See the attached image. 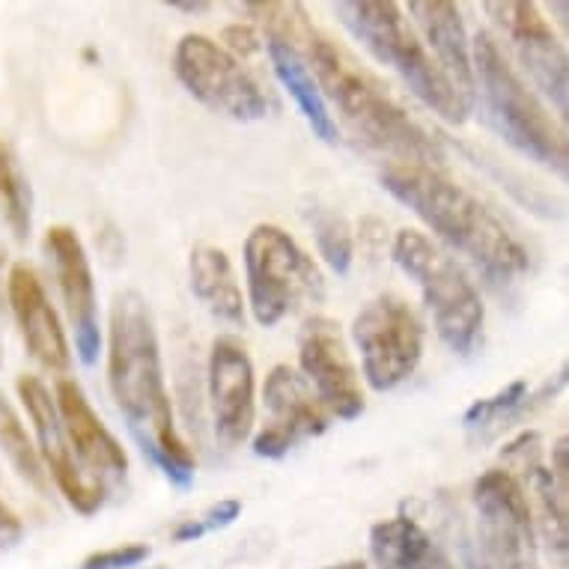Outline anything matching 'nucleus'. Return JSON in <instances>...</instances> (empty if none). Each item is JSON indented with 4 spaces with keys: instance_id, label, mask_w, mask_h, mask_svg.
Wrapping results in <instances>:
<instances>
[{
    "instance_id": "23",
    "label": "nucleus",
    "mask_w": 569,
    "mask_h": 569,
    "mask_svg": "<svg viewBox=\"0 0 569 569\" xmlns=\"http://www.w3.org/2000/svg\"><path fill=\"white\" fill-rule=\"evenodd\" d=\"M266 54L271 60V69H274V76L283 84V90L296 99L299 104L301 117L308 120L310 131L317 134L319 140H326V143H337L340 140V131H337V122L331 117L326 104V96L319 93L317 81L310 76V69L305 66L292 48L280 46V42H266Z\"/></svg>"
},
{
    "instance_id": "7",
    "label": "nucleus",
    "mask_w": 569,
    "mask_h": 569,
    "mask_svg": "<svg viewBox=\"0 0 569 569\" xmlns=\"http://www.w3.org/2000/svg\"><path fill=\"white\" fill-rule=\"evenodd\" d=\"M244 271H248V305L262 328L317 305L326 296V280L317 262L301 251L287 230L257 224L244 239Z\"/></svg>"
},
{
    "instance_id": "30",
    "label": "nucleus",
    "mask_w": 569,
    "mask_h": 569,
    "mask_svg": "<svg viewBox=\"0 0 569 569\" xmlns=\"http://www.w3.org/2000/svg\"><path fill=\"white\" fill-rule=\"evenodd\" d=\"M224 42L230 48H233L236 54H253V51H260V37L253 33V28H248V24H230V28L224 30ZM233 54V57H236Z\"/></svg>"
},
{
    "instance_id": "32",
    "label": "nucleus",
    "mask_w": 569,
    "mask_h": 569,
    "mask_svg": "<svg viewBox=\"0 0 569 569\" xmlns=\"http://www.w3.org/2000/svg\"><path fill=\"white\" fill-rule=\"evenodd\" d=\"M462 567L466 569H492L483 558H480V555H477L471 542H462Z\"/></svg>"
},
{
    "instance_id": "5",
    "label": "nucleus",
    "mask_w": 569,
    "mask_h": 569,
    "mask_svg": "<svg viewBox=\"0 0 569 569\" xmlns=\"http://www.w3.org/2000/svg\"><path fill=\"white\" fill-rule=\"evenodd\" d=\"M335 16L370 54L409 84V90L441 120L466 122L475 104L450 84L427 46L409 28L400 3L393 0H346L335 3Z\"/></svg>"
},
{
    "instance_id": "21",
    "label": "nucleus",
    "mask_w": 569,
    "mask_h": 569,
    "mask_svg": "<svg viewBox=\"0 0 569 569\" xmlns=\"http://www.w3.org/2000/svg\"><path fill=\"white\" fill-rule=\"evenodd\" d=\"M191 292L209 313L227 326H244V296L236 280L233 262L216 244H194L188 257Z\"/></svg>"
},
{
    "instance_id": "25",
    "label": "nucleus",
    "mask_w": 569,
    "mask_h": 569,
    "mask_svg": "<svg viewBox=\"0 0 569 569\" xmlns=\"http://www.w3.org/2000/svg\"><path fill=\"white\" fill-rule=\"evenodd\" d=\"M0 218L19 242H28L33 230V197L28 179L3 143H0Z\"/></svg>"
},
{
    "instance_id": "18",
    "label": "nucleus",
    "mask_w": 569,
    "mask_h": 569,
    "mask_svg": "<svg viewBox=\"0 0 569 569\" xmlns=\"http://www.w3.org/2000/svg\"><path fill=\"white\" fill-rule=\"evenodd\" d=\"M54 406L78 462L93 468L99 477H126V471H129L126 450H122L120 441L113 439V432L104 427L102 418L96 415L84 388L76 379L57 382Z\"/></svg>"
},
{
    "instance_id": "14",
    "label": "nucleus",
    "mask_w": 569,
    "mask_h": 569,
    "mask_svg": "<svg viewBox=\"0 0 569 569\" xmlns=\"http://www.w3.org/2000/svg\"><path fill=\"white\" fill-rule=\"evenodd\" d=\"M269 420L253 439V453L266 459L287 457L299 441L317 439L328 430V411L310 391L308 379L290 365L271 367L262 385Z\"/></svg>"
},
{
    "instance_id": "12",
    "label": "nucleus",
    "mask_w": 569,
    "mask_h": 569,
    "mask_svg": "<svg viewBox=\"0 0 569 569\" xmlns=\"http://www.w3.org/2000/svg\"><path fill=\"white\" fill-rule=\"evenodd\" d=\"M299 365L310 391L317 393L322 409L340 420L361 418L365 391L355 370L343 331L335 319L310 317L299 331Z\"/></svg>"
},
{
    "instance_id": "10",
    "label": "nucleus",
    "mask_w": 569,
    "mask_h": 569,
    "mask_svg": "<svg viewBox=\"0 0 569 569\" xmlns=\"http://www.w3.org/2000/svg\"><path fill=\"white\" fill-rule=\"evenodd\" d=\"M477 528L486 563L492 569H542L533 510L525 486L507 468H489L475 483Z\"/></svg>"
},
{
    "instance_id": "20",
    "label": "nucleus",
    "mask_w": 569,
    "mask_h": 569,
    "mask_svg": "<svg viewBox=\"0 0 569 569\" xmlns=\"http://www.w3.org/2000/svg\"><path fill=\"white\" fill-rule=\"evenodd\" d=\"M507 459H522L528 468V489L537 501L540 531L549 542V551L560 563H567L569 551V522H567V495H560L558 483L551 480L549 468L540 462V432H522L519 439L505 448Z\"/></svg>"
},
{
    "instance_id": "19",
    "label": "nucleus",
    "mask_w": 569,
    "mask_h": 569,
    "mask_svg": "<svg viewBox=\"0 0 569 569\" xmlns=\"http://www.w3.org/2000/svg\"><path fill=\"white\" fill-rule=\"evenodd\" d=\"M411 19L418 21L420 33L432 48V60L450 78V84L475 104V69H471V46H468L466 21L457 3L448 0H415L409 3Z\"/></svg>"
},
{
    "instance_id": "3",
    "label": "nucleus",
    "mask_w": 569,
    "mask_h": 569,
    "mask_svg": "<svg viewBox=\"0 0 569 569\" xmlns=\"http://www.w3.org/2000/svg\"><path fill=\"white\" fill-rule=\"evenodd\" d=\"M296 54L301 60L308 57L313 63V81L319 93L335 102L355 138L365 140L373 150L393 156L397 164L441 168L445 150L439 147V140L418 120H411L388 93V87L373 72H367L343 46H337L335 39L310 28L308 37L296 48Z\"/></svg>"
},
{
    "instance_id": "8",
    "label": "nucleus",
    "mask_w": 569,
    "mask_h": 569,
    "mask_svg": "<svg viewBox=\"0 0 569 569\" xmlns=\"http://www.w3.org/2000/svg\"><path fill=\"white\" fill-rule=\"evenodd\" d=\"M173 72L197 102L221 117L253 122L269 113V99L242 60L203 33H188L179 39L173 51Z\"/></svg>"
},
{
    "instance_id": "2",
    "label": "nucleus",
    "mask_w": 569,
    "mask_h": 569,
    "mask_svg": "<svg viewBox=\"0 0 569 569\" xmlns=\"http://www.w3.org/2000/svg\"><path fill=\"white\" fill-rule=\"evenodd\" d=\"M385 191L430 227L441 242L475 262L495 287L522 278L531 257L492 209L459 186L441 168L430 164H397L385 168Z\"/></svg>"
},
{
    "instance_id": "11",
    "label": "nucleus",
    "mask_w": 569,
    "mask_h": 569,
    "mask_svg": "<svg viewBox=\"0 0 569 569\" xmlns=\"http://www.w3.org/2000/svg\"><path fill=\"white\" fill-rule=\"evenodd\" d=\"M16 388H19L21 406L28 409V418L33 423V432H37V453L42 459L46 475L54 480L57 489H60V495L69 501L72 510H78L81 516H93L96 510H102L108 486L102 480H90L81 471L76 450H72V445L66 439L63 423H60V415H57L51 391L42 385V379L30 373L19 376Z\"/></svg>"
},
{
    "instance_id": "17",
    "label": "nucleus",
    "mask_w": 569,
    "mask_h": 569,
    "mask_svg": "<svg viewBox=\"0 0 569 569\" xmlns=\"http://www.w3.org/2000/svg\"><path fill=\"white\" fill-rule=\"evenodd\" d=\"M7 296H10L12 317H16L28 352L51 373H66L72 365V349H69L57 310L48 301L42 280L28 262H16L10 269Z\"/></svg>"
},
{
    "instance_id": "22",
    "label": "nucleus",
    "mask_w": 569,
    "mask_h": 569,
    "mask_svg": "<svg viewBox=\"0 0 569 569\" xmlns=\"http://www.w3.org/2000/svg\"><path fill=\"white\" fill-rule=\"evenodd\" d=\"M370 555L376 569H453L439 542L409 516H393L373 525Z\"/></svg>"
},
{
    "instance_id": "26",
    "label": "nucleus",
    "mask_w": 569,
    "mask_h": 569,
    "mask_svg": "<svg viewBox=\"0 0 569 569\" xmlns=\"http://www.w3.org/2000/svg\"><path fill=\"white\" fill-rule=\"evenodd\" d=\"M305 216L310 221V230L317 236V248L322 253V260L331 266L337 274H349L355 260V239L352 227L340 212H335L331 206L310 203L305 209Z\"/></svg>"
},
{
    "instance_id": "1",
    "label": "nucleus",
    "mask_w": 569,
    "mask_h": 569,
    "mask_svg": "<svg viewBox=\"0 0 569 569\" xmlns=\"http://www.w3.org/2000/svg\"><path fill=\"white\" fill-rule=\"evenodd\" d=\"M108 385L140 453L177 489H188L194 483L197 462L177 430L161 370L159 331L150 305L140 292L126 290L113 299Z\"/></svg>"
},
{
    "instance_id": "33",
    "label": "nucleus",
    "mask_w": 569,
    "mask_h": 569,
    "mask_svg": "<svg viewBox=\"0 0 569 569\" xmlns=\"http://www.w3.org/2000/svg\"><path fill=\"white\" fill-rule=\"evenodd\" d=\"M170 10L188 12V16H200V12L212 10V3H168Z\"/></svg>"
},
{
    "instance_id": "15",
    "label": "nucleus",
    "mask_w": 569,
    "mask_h": 569,
    "mask_svg": "<svg viewBox=\"0 0 569 569\" xmlns=\"http://www.w3.org/2000/svg\"><path fill=\"white\" fill-rule=\"evenodd\" d=\"M46 251L54 262L57 287L63 296L69 322L76 328V352L81 365L93 367L102 352V328H99V305H96L93 269L87 251L72 227L57 224L46 233Z\"/></svg>"
},
{
    "instance_id": "28",
    "label": "nucleus",
    "mask_w": 569,
    "mask_h": 569,
    "mask_svg": "<svg viewBox=\"0 0 569 569\" xmlns=\"http://www.w3.org/2000/svg\"><path fill=\"white\" fill-rule=\"evenodd\" d=\"M239 516H242V501H236V498L218 501V505L209 507L206 513L194 516V519H186V522H179L177 531H173V542L203 540L206 533H216L230 528Z\"/></svg>"
},
{
    "instance_id": "13",
    "label": "nucleus",
    "mask_w": 569,
    "mask_h": 569,
    "mask_svg": "<svg viewBox=\"0 0 569 569\" xmlns=\"http://www.w3.org/2000/svg\"><path fill=\"white\" fill-rule=\"evenodd\" d=\"M498 28L505 30L510 39L519 63L531 81L540 87L546 99L555 104L560 120H567V102H569V81H567V51L555 37V30L546 19L537 3H486L483 7Z\"/></svg>"
},
{
    "instance_id": "27",
    "label": "nucleus",
    "mask_w": 569,
    "mask_h": 569,
    "mask_svg": "<svg viewBox=\"0 0 569 569\" xmlns=\"http://www.w3.org/2000/svg\"><path fill=\"white\" fill-rule=\"evenodd\" d=\"M525 397H528V382L525 379H516L507 388L495 393V397H483V400H475L468 406L466 418V430H486V427H495V423H505L513 420L522 409Z\"/></svg>"
},
{
    "instance_id": "16",
    "label": "nucleus",
    "mask_w": 569,
    "mask_h": 569,
    "mask_svg": "<svg viewBox=\"0 0 569 569\" xmlns=\"http://www.w3.org/2000/svg\"><path fill=\"white\" fill-rule=\"evenodd\" d=\"M212 423L224 448H239L253 430V365L236 337H218L206 365Z\"/></svg>"
},
{
    "instance_id": "6",
    "label": "nucleus",
    "mask_w": 569,
    "mask_h": 569,
    "mask_svg": "<svg viewBox=\"0 0 569 569\" xmlns=\"http://www.w3.org/2000/svg\"><path fill=\"white\" fill-rule=\"evenodd\" d=\"M393 262L418 283L441 343L457 355L475 352L483 335L486 308L462 266L418 230H400L393 236Z\"/></svg>"
},
{
    "instance_id": "36",
    "label": "nucleus",
    "mask_w": 569,
    "mask_h": 569,
    "mask_svg": "<svg viewBox=\"0 0 569 569\" xmlns=\"http://www.w3.org/2000/svg\"><path fill=\"white\" fill-rule=\"evenodd\" d=\"M0 365H3V355H0Z\"/></svg>"
},
{
    "instance_id": "24",
    "label": "nucleus",
    "mask_w": 569,
    "mask_h": 569,
    "mask_svg": "<svg viewBox=\"0 0 569 569\" xmlns=\"http://www.w3.org/2000/svg\"><path fill=\"white\" fill-rule=\"evenodd\" d=\"M0 450L7 453L10 466L19 471L24 483L33 486L39 495H48V475L37 453V445L30 441L24 423L10 406V400L3 397V391H0Z\"/></svg>"
},
{
    "instance_id": "31",
    "label": "nucleus",
    "mask_w": 569,
    "mask_h": 569,
    "mask_svg": "<svg viewBox=\"0 0 569 569\" xmlns=\"http://www.w3.org/2000/svg\"><path fill=\"white\" fill-rule=\"evenodd\" d=\"M567 457H569L567 436H560V439L555 441V448H551V468H549L551 480L558 483L560 495H569V468H567Z\"/></svg>"
},
{
    "instance_id": "9",
    "label": "nucleus",
    "mask_w": 569,
    "mask_h": 569,
    "mask_svg": "<svg viewBox=\"0 0 569 569\" xmlns=\"http://www.w3.org/2000/svg\"><path fill=\"white\" fill-rule=\"evenodd\" d=\"M352 340L361 352L367 385L379 393L406 382L423 358V326L418 313L393 292L367 301L352 322Z\"/></svg>"
},
{
    "instance_id": "35",
    "label": "nucleus",
    "mask_w": 569,
    "mask_h": 569,
    "mask_svg": "<svg viewBox=\"0 0 569 569\" xmlns=\"http://www.w3.org/2000/svg\"><path fill=\"white\" fill-rule=\"evenodd\" d=\"M147 569H168V567H161V563H159V567H147Z\"/></svg>"
},
{
    "instance_id": "34",
    "label": "nucleus",
    "mask_w": 569,
    "mask_h": 569,
    "mask_svg": "<svg viewBox=\"0 0 569 569\" xmlns=\"http://www.w3.org/2000/svg\"><path fill=\"white\" fill-rule=\"evenodd\" d=\"M328 569H367L365 560H346V563H337V567H328Z\"/></svg>"
},
{
    "instance_id": "29",
    "label": "nucleus",
    "mask_w": 569,
    "mask_h": 569,
    "mask_svg": "<svg viewBox=\"0 0 569 569\" xmlns=\"http://www.w3.org/2000/svg\"><path fill=\"white\" fill-rule=\"evenodd\" d=\"M147 558H150V546L129 542V546H117V549L96 551L78 569H131L140 567Z\"/></svg>"
},
{
    "instance_id": "4",
    "label": "nucleus",
    "mask_w": 569,
    "mask_h": 569,
    "mask_svg": "<svg viewBox=\"0 0 569 569\" xmlns=\"http://www.w3.org/2000/svg\"><path fill=\"white\" fill-rule=\"evenodd\" d=\"M471 69L489 126L519 156L537 161L558 177H567V131L555 122L549 108L525 84L516 66L486 30L477 33L471 46Z\"/></svg>"
}]
</instances>
